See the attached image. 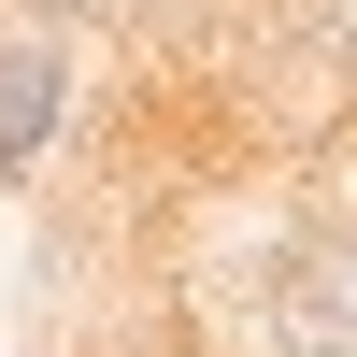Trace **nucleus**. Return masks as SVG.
Wrapping results in <instances>:
<instances>
[{
	"label": "nucleus",
	"mask_w": 357,
	"mask_h": 357,
	"mask_svg": "<svg viewBox=\"0 0 357 357\" xmlns=\"http://www.w3.org/2000/svg\"><path fill=\"white\" fill-rule=\"evenodd\" d=\"M272 357H357V229H301L272 257V301H257Z\"/></svg>",
	"instance_id": "1"
},
{
	"label": "nucleus",
	"mask_w": 357,
	"mask_h": 357,
	"mask_svg": "<svg viewBox=\"0 0 357 357\" xmlns=\"http://www.w3.org/2000/svg\"><path fill=\"white\" fill-rule=\"evenodd\" d=\"M43 129H57V43L29 29V43H0V158H29Z\"/></svg>",
	"instance_id": "2"
},
{
	"label": "nucleus",
	"mask_w": 357,
	"mask_h": 357,
	"mask_svg": "<svg viewBox=\"0 0 357 357\" xmlns=\"http://www.w3.org/2000/svg\"><path fill=\"white\" fill-rule=\"evenodd\" d=\"M29 15H114V0H29Z\"/></svg>",
	"instance_id": "3"
}]
</instances>
